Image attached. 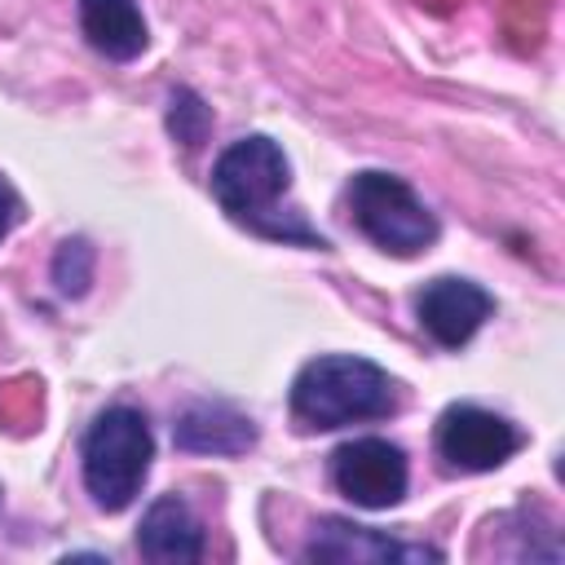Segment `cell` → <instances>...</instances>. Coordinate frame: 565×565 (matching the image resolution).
Masks as SVG:
<instances>
[{"label": "cell", "mask_w": 565, "mask_h": 565, "mask_svg": "<svg viewBox=\"0 0 565 565\" xmlns=\"http://www.w3.org/2000/svg\"><path fill=\"white\" fill-rule=\"evenodd\" d=\"M154 459V437L141 411L132 406H110L102 411L79 446V463H84V486L93 494L97 508L119 512L141 494V481L150 472Z\"/></svg>", "instance_id": "3"}, {"label": "cell", "mask_w": 565, "mask_h": 565, "mask_svg": "<svg viewBox=\"0 0 565 565\" xmlns=\"http://www.w3.org/2000/svg\"><path fill=\"white\" fill-rule=\"evenodd\" d=\"M137 552L154 565H190L203 556V525L181 494H159L146 508L137 525Z\"/></svg>", "instance_id": "9"}, {"label": "cell", "mask_w": 565, "mask_h": 565, "mask_svg": "<svg viewBox=\"0 0 565 565\" xmlns=\"http://www.w3.org/2000/svg\"><path fill=\"white\" fill-rule=\"evenodd\" d=\"M79 26L84 40L110 62H132L150 40L137 0H79Z\"/></svg>", "instance_id": "11"}, {"label": "cell", "mask_w": 565, "mask_h": 565, "mask_svg": "<svg viewBox=\"0 0 565 565\" xmlns=\"http://www.w3.org/2000/svg\"><path fill=\"white\" fill-rule=\"evenodd\" d=\"M291 185V163L274 137H243L221 150L212 163V194L238 221L243 230L274 238V243H300V247H327L318 230L305 225L296 207H282V194Z\"/></svg>", "instance_id": "1"}, {"label": "cell", "mask_w": 565, "mask_h": 565, "mask_svg": "<svg viewBox=\"0 0 565 565\" xmlns=\"http://www.w3.org/2000/svg\"><path fill=\"white\" fill-rule=\"evenodd\" d=\"M349 212H353V225L388 256H419L437 243V216L393 172H380V168L358 172L349 181Z\"/></svg>", "instance_id": "4"}, {"label": "cell", "mask_w": 565, "mask_h": 565, "mask_svg": "<svg viewBox=\"0 0 565 565\" xmlns=\"http://www.w3.org/2000/svg\"><path fill=\"white\" fill-rule=\"evenodd\" d=\"M172 437L190 455H243L256 441V428L243 411L225 402H199L177 419Z\"/></svg>", "instance_id": "10"}, {"label": "cell", "mask_w": 565, "mask_h": 565, "mask_svg": "<svg viewBox=\"0 0 565 565\" xmlns=\"http://www.w3.org/2000/svg\"><path fill=\"white\" fill-rule=\"evenodd\" d=\"M331 481L358 508H393L406 494L411 468L402 446L384 437H353L331 455Z\"/></svg>", "instance_id": "6"}, {"label": "cell", "mask_w": 565, "mask_h": 565, "mask_svg": "<svg viewBox=\"0 0 565 565\" xmlns=\"http://www.w3.org/2000/svg\"><path fill=\"white\" fill-rule=\"evenodd\" d=\"M18 216H22V199H18V194H13V190L0 181V238H4V234L18 225Z\"/></svg>", "instance_id": "14"}, {"label": "cell", "mask_w": 565, "mask_h": 565, "mask_svg": "<svg viewBox=\"0 0 565 565\" xmlns=\"http://www.w3.org/2000/svg\"><path fill=\"white\" fill-rule=\"evenodd\" d=\"M516 450H521V433L486 406L459 402V406H446L437 419V455L459 472L503 468Z\"/></svg>", "instance_id": "5"}, {"label": "cell", "mask_w": 565, "mask_h": 565, "mask_svg": "<svg viewBox=\"0 0 565 565\" xmlns=\"http://www.w3.org/2000/svg\"><path fill=\"white\" fill-rule=\"evenodd\" d=\"M397 411V380L353 353H327L300 366L291 380V415L300 428H344L362 419H384Z\"/></svg>", "instance_id": "2"}, {"label": "cell", "mask_w": 565, "mask_h": 565, "mask_svg": "<svg viewBox=\"0 0 565 565\" xmlns=\"http://www.w3.org/2000/svg\"><path fill=\"white\" fill-rule=\"evenodd\" d=\"M419 327L441 344V349H463L481 322L494 313V296L468 278H433L419 300H415Z\"/></svg>", "instance_id": "7"}, {"label": "cell", "mask_w": 565, "mask_h": 565, "mask_svg": "<svg viewBox=\"0 0 565 565\" xmlns=\"http://www.w3.org/2000/svg\"><path fill=\"white\" fill-rule=\"evenodd\" d=\"M437 547L424 543H402L388 539L371 525H353L340 516H327L313 525V539L305 543V561H340V565H362V561H437Z\"/></svg>", "instance_id": "8"}, {"label": "cell", "mask_w": 565, "mask_h": 565, "mask_svg": "<svg viewBox=\"0 0 565 565\" xmlns=\"http://www.w3.org/2000/svg\"><path fill=\"white\" fill-rule=\"evenodd\" d=\"M168 128H172L177 141L199 146L203 132H207V106H203L190 88H177V93H172V110H168Z\"/></svg>", "instance_id": "12"}, {"label": "cell", "mask_w": 565, "mask_h": 565, "mask_svg": "<svg viewBox=\"0 0 565 565\" xmlns=\"http://www.w3.org/2000/svg\"><path fill=\"white\" fill-rule=\"evenodd\" d=\"M88 269H93V252H88V243H62V252H57V260H53V278H57V287L66 291V296H79L84 291V282H88Z\"/></svg>", "instance_id": "13"}]
</instances>
